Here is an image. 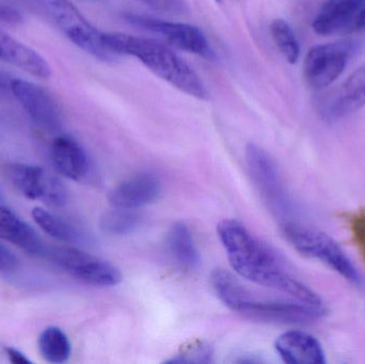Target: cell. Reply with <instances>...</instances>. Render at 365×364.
<instances>
[{
    "instance_id": "cell-1",
    "label": "cell",
    "mask_w": 365,
    "mask_h": 364,
    "mask_svg": "<svg viewBox=\"0 0 365 364\" xmlns=\"http://www.w3.org/2000/svg\"><path fill=\"white\" fill-rule=\"evenodd\" d=\"M219 239L236 274L259 286L274 288L295 301L325 312L321 297L283 271L276 254L237 220L225 219L217 227Z\"/></svg>"
},
{
    "instance_id": "cell-2",
    "label": "cell",
    "mask_w": 365,
    "mask_h": 364,
    "mask_svg": "<svg viewBox=\"0 0 365 364\" xmlns=\"http://www.w3.org/2000/svg\"><path fill=\"white\" fill-rule=\"evenodd\" d=\"M105 42L118 57L123 55L136 58L156 76L187 95L197 100L210 98V92L201 77L167 45L151 38L118 32L105 33Z\"/></svg>"
},
{
    "instance_id": "cell-3",
    "label": "cell",
    "mask_w": 365,
    "mask_h": 364,
    "mask_svg": "<svg viewBox=\"0 0 365 364\" xmlns=\"http://www.w3.org/2000/svg\"><path fill=\"white\" fill-rule=\"evenodd\" d=\"M210 282L215 294L225 307L257 322L308 324L323 316V312L299 301L287 303L257 298L240 284L237 278L223 269L215 271Z\"/></svg>"
},
{
    "instance_id": "cell-4",
    "label": "cell",
    "mask_w": 365,
    "mask_h": 364,
    "mask_svg": "<svg viewBox=\"0 0 365 364\" xmlns=\"http://www.w3.org/2000/svg\"><path fill=\"white\" fill-rule=\"evenodd\" d=\"M282 231L287 241L300 254L321 261L351 284H362L361 275L351 259L329 235L297 222H287Z\"/></svg>"
},
{
    "instance_id": "cell-5",
    "label": "cell",
    "mask_w": 365,
    "mask_h": 364,
    "mask_svg": "<svg viewBox=\"0 0 365 364\" xmlns=\"http://www.w3.org/2000/svg\"><path fill=\"white\" fill-rule=\"evenodd\" d=\"M47 12L66 38L79 48L103 61L118 58L105 42V33L96 29L68 0H43Z\"/></svg>"
},
{
    "instance_id": "cell-6",
    "label": "cell",
    "mask_w": 365,
    "mask_h": 364,
    "mask_svg": "<svg viewBox=\"0 0 365 364\" xmlns=\"http://www.w3.org/2000/svg\"><path fill=\"white\" fill-rule=\"evenodd\" d=\"M45 256L66 274L92 286L110 288L121 284L118 267L103 259L72 247H47Z\"/></svg>"
},
{
    "instance_id": "cell-7",
    "label": "cell",
    "mask_w": 365,
    "mask_h": 364,
    "mask_svg": "<svg viewBox=\"0 0 365 364\" xmlns=\"http://www.w3.org/2000/svg\"><path fill=\"white\" fill-rule=\"evenodd\" d=\"M358 46L357 41H340L312 47L304 64V78L308 85L315 90L331 85L342 74Z\"/></svg>"
},
{
    "instance_id": "cell-8",
    "label": "cell",
    "mask_w": 365,
    "mask_h": 364,
    "mask_svg": "<svg viewBox=\"0 0 365 364\" xmlns=\"http://www.w3.org/2000/svg\"><path fill=\"white\" fill-rule=\"evenodd\" d=\"M130 25L158 36L169 44L193 55L212 59L214 51L205 34L197 26L178 21H164L143 14L128 13L124 16Z\"/></svg>"
},
{
    "instance_id": "cell-9",
    "label": "cell",
    "mask_w": 365,
    "mask_h": 364,
    "mask_svg": "<svg viewBox=\"0 0 365 364\" xmlns=\"http://www.w3.org/2000/svg\"><path fill=\"white\" fill-rule=\"evenodd\" d=\"M6 170L11 184L30 200H42L53 207H62L68 201L63 183L41 167L11 164Z\"/></svg>"
},
{
    "instance_id": "cell-10",
    "label": "cell",
    "mask_w": 365,
    "mask_h": 364,
    "mask_svg": "<svg viewBox=\"0 0 365 364\" xmlns=\"http://www.w3.org/2000/svg\"><path fill=\"white\" fill-rule=\"evenodd\" d=\"M246 162L251 177L262 196L274 211L289 213V196L278 168L265 150L250 143L246 149Z\"/></svg>"
},
{
    "instance_id": "cell-11",
    "label": "cell",
    "mask_w": 365,
    "mask_h": 364,
    "mask_svg": "<svg viewBox=\"0 0 365 364\" xmlns=\"http://www.w3.org/2000/svg\"><path fill=\"white\" fill-rule=\"evenodd\" d=\"M364 106L365 64L317 102V110L326 121H338Z\"/></svg>"
},
{
    "instance_id": "cell-12",
    "label": "cell",
    "mask_w": 365,
    "mask_h": 364,
    "mask_svg": "<svg viewBox=\"0 0 365 364\" xmlns=\"http://www.w3.org/2000/svg\"><path fill=\"white\" fill-rule=\"evenodd\" d=\"M11 93L25 109L32 121L47 132L61 128L62 118L59 106L53 96L38 85L23 79H12Z\"/></svg>"
},
{
    "instance_id": "cell-13",
    "label": "cell",
    "mask_w": 365,
    "mask_h": 364,
    "mask_svg": "<svg viewBox=\"0 0 365 364\" xmlns=\"http://www.w3.org/2000/svg\"><path fill=\"white\" fill-rule=\"evenodd\" d=\"M160 179L152 173H139L110 190L108 200L115 209H138L160 197Z\"/></svg>"
},
{
    "instance_id": "cell-14",
    "label": "cell",
    "mask_w": 365,
    "mask_h": 364,
    "mask_svg": "<svg viewBox=\"0 0 365 364\" xmlns=\"http://www.w3.org/2000/svg\"><path fill=\"white\" fill-rule=\"evenodd\" d=\"M365 0H328L313 21V30L321 36H332L355 29L356 19Z\"/></svg>"
},
{
    "instance_id": "cell-15",
    "label": "cell",
    "mask_w": 365,
    "mask_h": 364,
    "mask_svg": "<svg viewBox=\"0 0 365 364\" xmlns=\"http://www.w3.org/2000/svg\"><path fill=\"white\" fill-rule=\"evenodd\" d=\"M276 350L289 364H323L325 353L319 342L304 331H292L283 333L276 341Z\"/></svg>"
},
{
    "instance_id": "cell-16",
    "label": "cell",
    "mask_w": 365,
    "mask_h": 364,
    "mask_svg": "<svg viewBox=\"0 0 365 364\" xmlns=\"http://www.w3.org/2000/svg\"><path fill=\"white\" fill-rule=\"evenodd\" d=\"M51 157L56 170L73 181H81L90 171V160L83 147L68 136L53 139Z\"/></svg>"
},
{
    "instance_id": "cell-17",
    "label": "cell",
    "mask_w": 365,
    "mask_h": 364,
    "mask_svg": "<svg viewBox=\"0 0 365 364\" xmlns=\"http://www.w3.org/2000/svg\"><path fill=\"white\" fill-rule=\"evenodd\" d=\"M0 60L40 78H48L51 66L46 60L30 47L15 40L0 28Z\"/></svg>"
},
{
    "instance_id": "cell-18",
    "label": "cell",
    "mask_w": 365,
    "mask_h": 364,
    "mask_svg": "<svg viewBox=\"0 0 365 364\" xmlns=\"http://www.w3.org/2000/svg\"><path fill=\"white\" fill-rule=\"evenodd\" d=\"M0 239L17 246L28 254L45 256L47 247L38 233L12 211L0 205Z\"/></svg>"
},
{
    "instance_id": "cell-19",
    "label": "cell",
    "mask_w": 365,
    "mask_h": 364,
    "mask_svg": "<svg viewBox=\"0 0 365 364\" xmlns=\"http://www.w3.org/2000/svg\"><path fill=\"white\" fill-rule=\"evenodd\" d=\"M167 247L173 260L182 269L190 271L199 265L200 254L192 233L182 222H177L171 227L167 234Z\"/></svg>"
},
{
    "instance_id": "cell-20",
    "label": "cell",
    "mask_w": 365,
    "mask_h": 364,
    "mask_svg": "<svg viewBox=\"0 0 365 364\" xmlns=\"http://www.w3.org/2000/svg\"><path fill=\"white\" fill-rule=\"evenodd\" d=\"M36 224L49 236L66 244H77L83 241V235L72 224L58 216L49 213L42 207H36L32 211Z\"/></svg>"
},
{
    "instance_id": "cell-21",
    "label": "cell",
    "mask_w": 365,
    "mask_h": 364,
    "mask_svg": "<svg viewBox=\"0 0 365 364\" xmlns=\"http://www.w3.org/2000/svg\"><path fill=\"white\" fill-rule=\"evenodd\" d=\"M38 350L47 363H66L72 353L70 340L58 327H48L38 338Z\"/></svg>"
},
{
    "instance_id": "cell-22",
    "label": "cell",
    "mask_w": 365,
    "mask_h": 364,
    "mask_svg": "<svg viewBox=\"0 0 365 364\" xmlns=\"http://www.w3.org/2000/svg\"><path fill=\"white\" fill-rule=\"evenodd\" d=\"M274 42L289 63L295 64L299 59L300 45L292 26L282 19H277L270 25Z\"/></svg>"
},
{
    "instance_id": "cell-23",
    "label": "cell",
    "mask_w": 365,
    "mask_h": 364,
    "mask_svg": "<svg viewBox=\"0 0 365 364\" xmlns=\"http://www.w3.org/2000/svg\"><path fill=\"white\" fill-rule=\"evenodd\" d=\"M141 218L136 209H115L105 214L101 222L104 232L110 235H128L140 226Z\"/></svg>"
},
{
    "instance_id": "cell-24",
    "label": "cell",
    "mask_w": 365,
    "mask_h": 364,
    "mask_svg": "<svg viewBox=\"0 0 365 364\" xmlns=\"http://www.w3.org/2000/svg\"><path fill=\"white\" fill-rule=\"evenodd\" d=\"M214 350L210 344L204 342H195L187 348H182L177 355L171 357L167 363H212Z\"/></svg>"
},
{
    "instance_id": "cell-25",
    "label": "cell",
    "mask_w": 365,
    "mask_h": 364,
    "mask_svg": "<svg viewBox=\"0 0 365 364\" xmlns=\"http://www.w3.org/2000/svg\"><path fill=\"white\" fill-rule=\"evenodd\" d=\"M349 227L354 241L365 261V211H358L351 215Z\"/></svg>"
},
{
    "instance_id": "cell-26",
    "label": "cell",
    "mask_w": 365,
    "mask_h": 364,
    "mask_svg": "<svg viewBox=\"0 0 365 364\" xmlns=\"http://www.w3.org/2000/svg\"><path fill=\"white\" fill-rule=\"evenodd\" d=\"M143 2L160 12L170 14H182L186 11L187 4L185 0H137Z\"/></svg>"
},
{
    "instance_id": "cell-27",
    "label": "cell",
    "mask_w": 365,
    "mask_h": 364,
    "mask_svg": "<svg viewBox=\"0 0 365 364\" xmlns=\"http://www.w3.org/2000/svg\"><path fill=\"white\" fill-rule=\"evenodd\" d=\"M0 21L8 25H21L24 21V16L14 6L10 4H0Z\"/></svg>"
},
{
    "instance_id": "cell-28",
    "label": "cell",
    "mask_w": 365,
    "mask_h": 364,
    "mask_svg": "<svg viewBox=\"0 0 365 364\" xmlns=\"http://www.w3.org/2000/svg\"><path fill=\"white\" fill-rule=\"evenodd\" d=\"M17 264L19 261L16 256L6 246L0 244V271L10 273L17 269Z\"/></svg>"
},
{
    "instance_id": "cell-29",
    "label": "cell",
    "mask_w": 365,
    "mask_h": 364,
    "mask_svg": "<svg viewBox=\"0 0 365 364\" xmlns=\"http://www.w3.org/2000/svg\"><path fill=\"white\" fill-rule=\"evenodd\" d=\"M6 355H8V358L10 359L11 363L14 364H30L31 361L23 354V353L19 352L16 348H6Z\"/></svg>"
},
{
    "instance_id": "cell-30",
    "label": "cell",
    "mask_w": 365,
    "mask_h": 364,
    "mask_svg": "<svg viewBox=\"0 0 365 364\" xmlns=\"http://www.w3.org/2000/svg\"><path fill=\"white\" fill-rule=\"evenodd\" d=\"M10 83L11 80H6V77H4V75L0 74V100L6 98L9 92H11Z\"/></svg>"
},
{
    "instance_id": "cell-31",
    "label": "cell",
    "mask_w": 365,
    "mask_h": 364,
    "mask_svg": "<svg viewBox=\"0 0 365 364\" xmlns=\"http://www.w3.org/2000/svg\"><path fill=\"white\" fill-rule=\"evenodd\" d=\"M365 28V6L362 9L361 12L358 15L357 19H356L355 29H361Z\"/></svg>"
},
{
    "instance_id": "cell-32",
    "label": "cell",
    "mask_w": 365,
    "mask_h": 364,
    "mask_svg": "<svg viewBox=\"0 0 365 364\" xmlns=\"http://www.w3.org/2000/svg\"><path fill=\"white\" fill-rule=\"evenodd\" d=\"M216 1L220 2V1H221V0H216Z\"/></svg>"
}]
</instances>
